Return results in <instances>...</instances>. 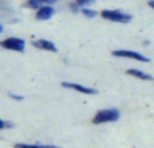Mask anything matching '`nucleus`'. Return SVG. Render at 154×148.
Listing matches in <instances>:
<instances>
[{"label":"nucleus","instance_id":"nucleus-5","mask_svg":"<svg viewBox=\"0 0 154 148\" xmlns=\"http://www.w3.org/2000/svg\"><path fill=\"white\" fill-rule=\"evenodd\" d=\"M62 87L65 89H70V90H76V92L81 93V94H87V96H93V94H97V90L95 87H91V86H85V85L81 84H77V82H70V81H64L61 84Z\"/></svg>","mask_w":154,"mask_h":148},{"label":"nucleus","instance_id":"nucleus-8","mask_svg":"<svg viewBox=\"0 0 154 148\" xmlns=\"http://www.w3.org/2000/svg\"><path fill=\"white\" fill-rule=\"evenodd\" d=\"M126 73H127L128 75L134 77V78L141 79V81H153L154 79V77L152 75V74L143 72V70H139V69H128Z\"/></svg>","mask_w":154,"mask_h":148},{"label":"nucleus","instance_id":"nucleus-4","mask_svg":"<svg viewBox=\"0 0 154 148\" xmlns=\"http://www.w3.org/2000/svg\"><path fill=\"white\" fill-rule=\"evenodd\" d=\"M111 54L114 57H118V58H127V59H133V61H137V62H142V64L150 62V58H147L146 55H143L139 51H134V50L119 49V50H114Z\"/></svg>","mask_w":154,"mask_h":148},{"label":"nucleus","instance_id":"nucleus-18","mask_svg":"<svg viewBox=\"0 0 154 148\" xmlns=\"http://www.w3.org/2000/svg\"><path fill=\"white\" fill-rule=\"evenodd\" d=\"M142 45H143V46H150V40H149V39H143Z\"/></svg>","mask_w":154,"mask_h":148},{"label":"nucleus","instance_id":"nucleus-16","mask_svg":"<svg viewBox=\"0 0 154 148\" xmlns=\"http://www.w3.org/2000/svg\"><path fill=\"white\" fill-rule=\"evenodd\" d=\"M41 1H42L43 4H50V5H53V4H56L58 0H41Z\"/></svg>","mask_w":154,"mask_h":148},{"label":"nucleus","instance_id":"nucleus-14","mask_svg":"<svg viewBox=\"0 0 154 148\" xmlns=\"http://www.w3.org/2000/svg\"><path fill=\"white\" fill-rule=\"evenodd\" d=\"M8 96H10V97L12 98L14 101H23L24 100V97L22 94H16V93H12V92L8 93Z\"/></svg>","mask_w":154,"mask_h":148},{"label":"nucleus","instance_id":"nucleus-15","mask_svg":"<svg viewBox=\"0 0 154 148\" xmlns=\"http://www.w3.org/2000/svg\"><path fill=\"white\" fill-rule=\"evenodd\" d=\"M14 127V124L12 123H10V121H4V120H2L0 119V131L2 129H4V128H12Z\"/></svg>","mask_w":154,"mask_h":148},{"label":"nucleus","instance_id":"nucleus-10","mask_svg":"<svg viewBox=\"0 0 154 148\" xmlns=\"http://www.w3.org/2000/svg\"><path fill=\"white\" fill-rule=\"evenodd\" d=\"M81 13L85 16V18H89V19H93V18H96L97 15H100V12L92 10V8H88V7H82L81 8Z\"/></svg>","mask_w":154,"mask_h":148},{"label":"nucleus","instance_id":"nucleus-11","mask_svg":"<svg viewBox=\"0 0 154 148\" xmlns=\"http://www.w3.org/2000/svg\"><path fill=\"white\" fill-rule=\"evenodd\" d=\"M42 5L43 3L41 0H26V3H24V7L30 8V10H35V11L39 7H42Z\"/></svg>","mask_w":154,"mask_h":148},{"label":"nucleus","instance_id":"nucleus-13","mask_svg":"<svg viewBox=\"0 0 154 148\" xmlns=\"http://www.w3.org/2000/svg\"><path fill=\"white\" fill-rule=\"evenodd\" d=\"M75 1L77 3V4L80 5V7H87V5H89V4H92L95 0H75Z\"/></svg>","mask_w":154,"mask_h":148},{"label":"nucleus","instance_id":"nucleus-3","mask_svg":"<svg viewBox=\"0 0 154 148\" xmlns=\"http://www.w3.org/2000/svg\"><path fill=\"white\" fill-rule=\"evenodd\" d=\"M0 47L10 51H16V53H23L26 50V40L16 37H8L0 40Z\"/></svg>","mask_w":154,"mask_h":148},{"label":"nucleus","instance_id":"nucleus-1","mask_svg":"<svg viewBox=\"0 0 154 148\" xmlns=\"http://www.w3.org/2000/svg\"><path fill=\"white\" fill-rule=\"evenodd\" d=\"M120 119V111L116 108H106L97 111V113L93 116L92 124L100 125V124H108V123H115Z\"/></svg>","mask_w":154,"mask_h":148},{"label":"nucleus","instance_id":"nucleus-6","mask_svg":"<svg viewBox=\"0 0 154 148\" xmlns=\"http://www.w3.org/2000/svg\"><path fill=\"white\" fill-rule=\"evenodd\" d=\"M54 8L53 5L50 4H43L42 7H39L37 11H35V19L39 22H43V20H49L54 16Z\"/></svg>","mask_w":154,"mask_h":148},{"label":"nucleus","instance_id":"nucleus-12","mask_svg":"<svg viewBox=\"0 0 154 148\" xmlns=\"http://www.w3.org/2000/svg\"><path fill=\"white\" fill-rule=\"evenodd\" d=\"M69 8H70V11L72 12H75V13H79V12H81V7H80L79 4H77L76 1H72L69 4Z\"/></svg>","mask_w":154,"mask_h":148},{"label":"nucleus","instance_id":"nucleus-2","mask_svg":"<svg viewBox=\"0 0 154 148\" xmlns=\"http://www.w3.org/2000/svg\"><path fill=\"white\" fill-rule=\"evenodd\" d=\"M100 16L104 20L120 24H127L133 20V15L128 12H125L122 10H103L100 11Z\"/></svg>","mask_w":154,"mask_h":148},{"label":"nucleus","instance_id":"nucleus-19","mask_svg":"<svg viewBox=\"0 0 154 148\" xmlns=\"http://www.w3.org/2000/svg\"><path fill=\"white\" fill-rule=\"evenodd\" d=\"M2 31H3V26L0 24V34H2Z\"/></svg>","mask_w":154,"mask_h":148},{"label":"nucleus","instance_id":"nucleus-7","mask_svg":"<svg viewBox=\"0 0 154 148\" xmlns=\"http://www.w3.org/2000/svg\"><path fill=\"white\" fill-rule=\"evenodd\" d=\"M31 45L34 46L35 49H39V50H43V51H49V53H57V51H58L56 43L49 39H34L31 42Z\"/></svg>","mask_w":154,"mask_h":148},{"label":"nucleus","instance_id":"nucleus-17","mask_svg":"<svg viewBox=\"0 0 154 148\" xmlns=\"http://www.w3.org/2000/svg\"><path fill=\"white\" fill-rule=\"evenodd\" d=\"M147 5H149L150 8H153V10H154V0H149V1H147Z\"/></svg>","mask_w":154,"mask_h":148},{"label":"nucleus","instance_id":"nucleus-9","mask_svg":"<svg viewBox=\"0 0 154 148\" xmlns=\"http://www.w3.org/2000/svg\"><path fill=\"white\" fill-rule=\"evenodd\" d=\"M14 148H60L57 146H49V144H41V143H35V144H26V143H16Z\"/></svg>","mask_w":154,"mask_h":148}]
</instances>
